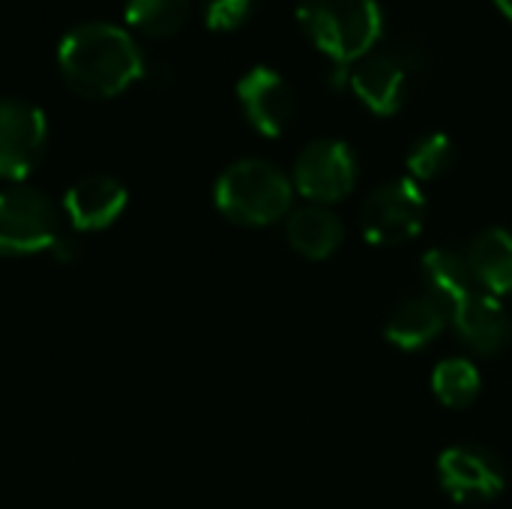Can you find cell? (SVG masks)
<instances>
[{
    "label": "cell",
    "mask_w": 512,
    "mask_h": 509,
    "mask_svg": "<svg viewBox=\"0 0 512 509\" xmlns=\"http://www.w3.org/2000/svg\"><path fill=\"white\" fill-rule=\"evenodd\" d=\"M60 207L39 189L12 183L0 192V255L51 252L63 237Z\"/></svg>",
    "instance_id": "4"
},
{
    "label": "cell",
    "mask_w": 512,
    "mask_h": 509,
    "mask_svg": "<svg viewBox=\"0 0 512 509\" xmlns=\"http://www.w3.org/2000/svg\"><path fill=\"white\" fill-rule=\"evenodd\" d=\"M453 159H456V147H453L450 135L429 132V135H423L411 147V153H408V174H411V180H435V177L450 171Z\"/></svg>",
    "instance_id": "19"
},
{
    "label": "cell",
    "mask_w": 512,
    "mask_h": 509,
    "mask_svg": "<svg viewBox=\"0 0 512 509\" xmlns=\"http://www.w3.org/2000/svg\"><path fill=\"white\" fill-rule=\"evenodd\" d=\"M432 390L447 408H468L480 393V372L471 360H444L432 372Z\"/></svg>",
    "instance_id": "18"
},
{
    "label": "cell",
    "mask_w": 512,
    "mask_h": 509,
    "mask_svg": "<svg viewBox=\"0 0 512 509\" xmlns=\"http://www.w3.org/2000/svg\"><path fill=\"white\" fill-rule=\"evenodd\" d=\"M342 219L324 204H306L288 213V243L306 258H330L342 246Z\"/></svg>",
    "instance_id": "14"
},
{
    "label": "cell",
    "mask_w": 512,
    "mask_h": 509,
    "mask_svg": "<svg viewBox=\"0 0 512 509\" xmlns=\"http://www.w3.org/2000/svg\"><path fill=\"white\" fill-rule=\"evenodd\" d=\"M357 156L345 141L321 138L303 147L294 165V186L312 204H333L357 186Z\"/></svg>",
    "instance_id": "7"
},
{
    "label": "cell",
    "mask_w": 512,
    "mask_h": 509,
    "mask_svg": "<svg viewBox=\"0 0 512 509\" xmlns=\"http://www.w3.org/2000/svg\"><path fill=\"white\" fill-rule=\"evenodd\" d=\"M237 99L255 132L264 138H279L297 111V96L291 84L270 66H252L237 81Z\"/></svg>",
    "instance_id": "8"
},
{
    "label": "cell",
    "mask_w": 512,
    "mask_h": 509,
    "mask_svg": "<svg viewBox=\"0 0 512 509\" xmlns=\"http://www.w3.org/2000/svg\"><path fill=\"white\" fill-rule=\"evenodd\" d=\"M468 267L483 291L510 294L512 291V234L504 228H489L474 237L468 249Z\"/></svg>",
    "instance_id": "15"
},
{
    "label": "cell",
    "mask_w": 512,
    "mask_h": 509,
    "mask_svg": "<svg viewBox=\"0 0 512 509\" xmlns=\"http://www.w3.org/2000/svg\"><path fill=\"white\" fill-rule=\"evenodd\" d=\"M426 198L417 180L396 177L381 183L360 210L363 237L375 246H399L423 231Z\"/></svg>",
    "instance_id": "5"
},
{
    "label": "cell",
    "mask_w": 512,
    "mask_h": 509,
    "mask_svg": "<svg viewBox=\"0 0 512 509\" xmlns=\"http://www.w3.org/2000/svg\"><path fill=\"white\" fill-rule=\"evenodd\" d=\"M216 207L237 225L261 228L291 213L294 183L267 159H240L216 180Z\"/></svg>",
    "instance_id": "3"
},
{
    "label": "cell",
    "mask_w": 512,
    "mask_h": 509,
    "mask_svg": "<svg viewBox=\"0 0 512 509\" xmlns=\"http://www.w3.org/2000/svg\"><path fill=\"white\" fill-rule=\"evenodd\" d=\"M255 3L258 0H204V21L210 30H237L252 18Z\"/></svg>",
    "instance_id": "20"
},
{
    "label": "cell",
    "mask_w": 512,
    "mask_h": 509,
    "mask_svg": "<svg viewBox=\"0 0 512 509\" xmlns=\"http://www.w3.org/2000/svg\"><path fill=\"white\" fill-rule=\"evenodd\" d=\"M129 204V192L117 177L87 174L75 180L63 195V213L78 231H102L111 228Z\"/></svg>",
    "instance_id": "10"
},
{
    "label": "cell",
    "mask_w": 512,
    "mask_h": 509,
    "mask_svg": "<svg viewBox=\"0 0 512 509\" xmlns=\"http://www.w3.org/2000/svg\"><path fill=\"white\" fill-rule=\"evenodd\" d=\"M444 324H447V306L429 291V294H414L402 300L387 318L384 336L390 345L402 351H420L438 339Z\"/></svg>",
    "instance_id": "13"
},
{
    "label": "cell",
    "mask_w": 512,
    "mask_h": 509,
    "mask_svg": "<svg viewBox=\"0 0 512 509\" xmlns=\"http://www.w3.org/2000/svg\"><path fill=\"white\" fill-rule=\"evenodd\" d=\"M495 6H498V9H501V12H504V15L512 21V0H495Z\"/></svg>",
    "instance_id": "21"
},
{
    "label": "cell",
    "mask_w": 512,
    "mask_h": 509,
    "mask_svg": "<svg viewBox=\"0 0 512 509\" xmlns=\"http://www.w3.org/2000/svg\"><path fill=\"white\" fill-rule=\"evenodd\" d=\"M297 21L333 66L363 60L384 33V15L375 0H300Z\"/></svg>",
    "instance_id": "2"
},
{
    "label": "cell",
    "mask_w": 512,
    "mask_h": 509,
    "mask_svg": "<svg viewBox=\"0 0 512 509\" xmlns=\"http://www.w3.org/2000/svg\"><path fill=\"white\" fill-rule=\"evenodd\" d=\"M348 87L372 114L390 117L405 102L408 63L399 54H366L348 72Z\"/></svg>",
    "instance_id": "11"
},
{
    "label": "cell",
    "mask_w": 512,
    "mask_h": 509,
    "mask_svg": "<svg viewBox=\"0 0 512 509\" xmlns=\"http://www.w3.org/2000/svg\"><path fill=\"white\" fill-rule=\"evenodd\" d=\"M423 273H426V282H429L432 294L447 306V312L465 294H471L474 288H480V282L474 279L468 261L462 255H456V252H450V249H432V252H426Z\"/></svg>",
    "instance_id": "16"
},
{
    "label": "cell",
    "mask_w": 512,
    "mask_h": 509,
    "mask_svg": "<svg viewBox=\"0 0 512 509\" xmlns=\"http://www.w3.org/2000/svg\"><path fill=\"white\" fill-rule=\"evenodd\" d=\"M438 474L441 486L450 498L462 504H477V501H492L504 492V468L501 462L474 444H459L441 453L438 459Z\"/></svg>",
    "instance_id": "9"
},
{
    "label": "cell",
    "mask_w": 512,
    "mask_h": 509,
    "mask_svg": "<svg viewBox=\"0 0 512 509\" xmlns=\"http://www.w3.org/2000/svg\"><path fill=\"white\" fill-rule=\"evenodd\" d=\"M57 66L69 90L84 99H111L147 72L138 42L108 21L72 27L60 39Z\"/></svg>",
    "instance_id": "1"
},
{
    "label": "cell",
    "mask_w": 512,
    "mask_h": 509,
    "mask_svg": "<svg viewBox=\"0 0 512 509\" xmlns=\"http://www.w3.org/2000/svg\"><path fill=\"white\" fill-rule=\"evenodd\" d=\"M450 318H453L462 342L483 357L504 351L512 339V324L504 306L495 300V294H489L483 288H474L459 303H453Z\"/></svg>",
    "instance_id": "12"
},
{
    "label": "cell",
    "mask_w": 512,
    "mask_h": 509,
    "mask_svg": "<svg viewBox=\"0 0 512 509\" xmlns=\"http://www.w3.org/2000/svg\"><path fill=\"white\" fill-rule=\"evenodd\" d=\"M48 120L27 99H0V180L24 183L45 156Z\"/></svg>",
    "instance_id": "6"
},
{
    "label": "cell",
    "mask_w": 512,
    "mask_h": 509,
    "mask_svg": "<svg viewBox=\"0 0 512 509\" xmlns=\"http://www.w3.org/2000/svg\"><path fill=\"white\" fill-rule=\"evenodd\" d=\"M192 0H126V24L144 36H174L189 21Z\"/></svg>",
    "instance_id": "17"
}]
</instances>
